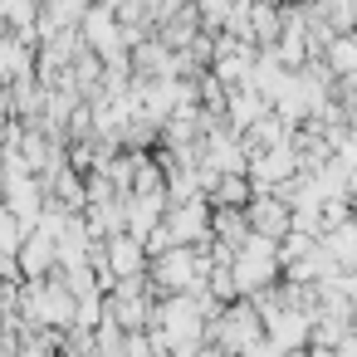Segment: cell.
Wrapping results in <instances>:
<instances>
[{"mask_svg": "<svg viewBox=\"0 0 357 357\" xmlns=\"http://www.w3.org/2000/svg\"><path fill=\"white\" fill-rule=\"evenodd\" d=\"M215 337H220V347H225V352L245 357V352L264 337V323H259V313H255V308H230V313H220Z\"/></svg>", "mask_w": 357, "mask_h": 357, "instance_id": "cell-1", "label": "cell"}, {"mask_svg": "<svg viewBox=\"0 0 357 357\" xmlns=\"http://www.w3.org/2000/svg\"><path fill=\"white\" fill-rule=\"evenodd\" d=\"M157 279H162V289H172V294L196 289V284H201V259H196L186 245H172V250H162V259H157Z\"/></svg>", "mask_w": 357, "mask_h": 357, "instance_id": "cell-2", "label": "cell"}, {"mask_svg": "<svg viewBox=\"0 0 357 357\" xmlns=\"http://www.w3.org/2000/svg\"><path fill=\"white\" fill-rule=\"evenodd\" d=\"M211 225H206V201H181V206H172L167 211V235L176 240V245H191V240H201Z\"/></svg>", "mask_w": 357, "mask_h": 357, "instance_id": "cell-3", "label": "cell"}, {"mask_svg": "<svg viewBox=\"0 0 357 357\" xmlns=\"http://www.w3.org/2000/svg\"><path fill=\"white\" fill-rule=\"evenodd\" d=\"M142 259H147V250H142V240H137L132 230H123V235L108 240V264H113L118 279H132V274L142 269Z\"/></svg>", "mask_w": 357, "mask_h": 357, "instance_id": "cell-4", "label": "cell"}, {"mask_svg": "<svg viewBox=\"0 0 357 357\" xmlns=\"http://www.w3.org/2000/svg\"><path fill=\"white\" fill-rule=\"evenodd\" d=\"M323 250H328V259H333V264L357 269V220H342V225L323 230Z\"/></svg>", "mask_w": 357, "mask_h": 357, "instance_id": "cell-5", "label": "cell"}, {"mask_svg": "<svg viewBox=\"0 0 357 357\" xmlns=\"http://www.w3.org/2000/svg\"><path fill=\"white\" fill-rule=\"evenodd\" d=\"M250 220H255V230L269 235V240H279V235L289 230V211H284L279 201H255V206H250Z\"/></svg>", "mask_w": 357, "mask_h": 357, "instance_id": "cell-6", "label": "cell"}, {"mask_svg": "<svg viewBox=\"0 0 357 357\" xmlns=\"http://www.w3.org/2000/svg\"><path fill=\"white\" fill-rule=\"evenodd\" d=\"M245 172H255L259 181H279V176H289V172H294V152L274 142V152H264V157H255V167H245Z\"/></svg>", "mask_w": 357, "mask_h": 357, "instance_id": "cell-7", "label": "cell"}, {"mask_svg": "<svg viewBox=\"0 0 357 357\" xmlns=\"http://www.w3.org/2000/svg\"><path fill=\"white\" fill-rule=\"evenodd\" d=\"M264 93H230V118H235V128H250V123H259L264 118Z\"/></svg>", "mask_w": 357, "mask_h": 357, "instance_id": "cell-8", "label": "cell"}, {"mask_svg": "<svg viewBox=\"0 0 357 357\" xmlns=\"http://www.w3.org/2000/svg\"><path fill=\"white\" fill-rule=\"evenodd\" d=\"M333 64H337L342 74H352V69H357V45H352V40H337V45H333Z\"/></svg>", "mask_w": 357, "mask_h": 357, "instance_id": "cell-9", "label": "cell"}, {"mask_svg": "<svg viewBox=\"0 0 357 357\" xmlns=\"http://www.w3.org/2000/svg\"><path fill=\"white\" fill-rule=\"evenodd\" d=\"M215 201H220V206H235V201H245V181H240V172H235V176H230L220 191H215Z\"/></svg>", "mask_w": 357, "mask_h": 357, "instance_id": "cell-10", "label": "cell"}]
</instances>
